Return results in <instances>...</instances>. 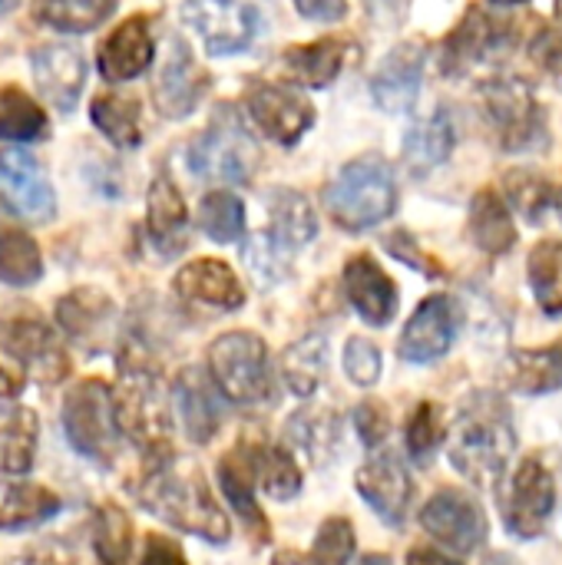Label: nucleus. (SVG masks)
Returning a JSON list of instances; mask_svg holds the SVG:
<instances>
[{"label": "nucleus", "instance_id": "nucleus-1", "mask_svg": "<svg viewBox=\"0 0 562 565\" xmlns=\"http://www.w3.org/2000/svg\"><path fill=\"white\" fill-rule=\"evenodd\" d=\"M136 497L152 516L205 543H229L232 536L229 516L222 513L205 477L192 463H182L176 457L156 460V467L136 487Z\"/></svg>", "mask_w": 562, "mask_h": 565}, {"label": "nucleus", "instance_id": "nucleus-17", "mask_svg": "<svg viewBox=\"0 0 562 565\" xmlns=\"http://www.w3.org/2000/svg\"><path fill=\"white\" fill-rule=\"evenodd\" d=\"M33 76L43 99L53 103L60 113H70L86 83V60L76 46L50 43L33 53Z\"/></svg>", "mask_w": 562, "mask_h": 565}, {"label": "nucleus", "instance_id": "nucleus-53", "mask_svg": "<svg viewBox=\"0 0 562 565\" xmlns=\"http://www.w3.org/2000/svg\"><path fill=\"white\" fill-rule=\"evenodd\" d=\"M298 13L308 20H321V23H335L348 13V0H295Z\"/></svg>", "mask_w": 562, "mask_h": 565}, {"label": "nucleus", "instance_id": "nucleus-23", "mask_svg": "<svg viewBox=\"0 0 562 565\" xmlns=\"http://www.w3.org/2000/svg\"><path fill=\"white\" fill-rule=\"evenodd\" d=\"M215 381L205 377L199 367H185L176 381V411L182 417V427L189 434V440L195 444H209L222 424V404L215 394Z\"/></svg>", "mask_w": 562, "mask_h": 565}, {"label": "nucleus", "instance_id": "nucleus-60", "mask_svg": "<svg viewBox=\"0 0 562 565\" xmlns=\"http://www.w3.org/2000/svg\"><path fill=\"white\" fill-rule=\"evenodd\" d=\"M17 7V0H0V13H7V10H13Z\"/></svg>", "mask_w": 562, "mask_h": 565}, {"label": "nucleus", "instance_id": "nucleus-34", "mask_svg": "<svg viewBox=\"0 0 562 565\" xmlns=\"http://www.w3.org/2000/svg\"><path fill=\"white\" fill-rule=\"evenodd\" d=\"M60 497L50 493L46 487H36V483H17L10 487V493L3 497V507H0V526L3 530H30L50 516L60 513Z\"/></svg>", "mask_w": 562, "mask_h": 565}, {"label": "nucleus", "instance_id": "nucleus-2", "mask_svg": "<svg viewBox=\"0 0 562 565\" xmlns=\"http://www.w3.org/2000/svg\"><path fill=\"white\" fill-rule=\"evenodd\" d=\"M513 454V427L497 397H477L474 407L460 414L450 434V463L474 487L490 490Z\"/></svg>", "mask_w": 562, "mask_h": 565}, {"label": "nucleus", "instance_id": "nucleus-55", "mask_svg": "<svg viewBox=\"0 0 562 565\" xmlns=\"http://www.w3.org/2000/svg\"><path fill=\"white\" fill-rule=\"evenodd\" d=\"M10 565H76V559H73V553L50 543V546H36V550L23 553L20 559H13Z\"/></svg>", "mask_w": 562, "mask_h": 565}, {"label": "nucleus", "instance_id": "nucleus-8", "mask_svg": "<svg viewBox=\"0 0 562 565\" xmlns=\"http://www.w3.org/2000/svg\"><path fill=\"white\" fill-rule=\"evenodd\" d=\"M189 166L202 179L248 182L258 166V146L245 132L238 116L232 109H222L205 129V136H199L189 149Z\"/></svg>", "mask_w": 562, "mask_h": 565}, {"label": "nucleus", "instance_id": "nucleus-10", "mask_svg": "<svg viewBox=\"0 0 562 565\" xmlns=\"http://www.w3.org/2000/svg\"><path fill=\"white\" fill-rule=\"evenodd\" d=\"M556 507V483L543 460H523L510 483V503H507V530L520 540H533L547 530Z\"/></svg>", "mask_w": 562, "mask_h": 565}, {"label": "nucleus", "instance_id": "nucleus-46", "mask_svg": "<svg viewBox=\"0 0 562 565\" xmlns=\"http://www.w3.org/2000/svg\"><path fill=\"white\" fill-rule=\"evenodd\" d=\"M291 437L315 463H321L338 447V420L331 414H305L291 420Z\"/></svg>", "mask_w": 562, "mask_h": 565}, {"label": "nucleus", "instance_id": "nucleus-38", "mask_svg": "<svg viewBox=\"0 0 562 565\" xmlns=\"http://www.w3.org/2000/svg\"><path fill=\"white\" fill-rule=\"evenodd\" d=\"M43 275V258L36 242L26 232L3 228L0 232V281L13 288H26L40 281Z\"/></svg>", "mask_w": 562, "mask_h": 565}, {"label": "nucleus", "instance_id": "nucleus-25", "mask_svg": "<svg viewBox=\"0 0 562 565\" xmlns=\"http://www.w3.org/2000/svg\"><path fill=\"white\" fill-rule=\"evenodd\" d=\"M219 483L222 493L229 497V503L235 507V513L245 520V526L255 533L258 543L268 540V523L255 503V457H252V444H238L235 450H229L219 460Z\"/></svg>", "mask_w": 562, "mask_h": 565}, {"label": "nucleus", "instance_id": "nucleus-20", "mask_svg": "<svg viewBox=\"0 0 562 565\" xmlns=\"http://www.w3.org/2000/svg\"><path fill=\"white\" fill-rule=\"evenodd\" d=\"M205 89H209L205 70L176 40L172 43V53H169L159 79H156V106H159V113L169 116V119H182V116H189L199 106V99H202Z\"/></svg>", "mask_w": 562, "mask_h": 565}, {"label": "nucleus", "instance_id": "nucleus-21", "mask_svg": "<svg viewBox=\"0 0 562 565\" xmlns=\"http://www.w3.org/2000/svg\"><path fill=\"white\" fill-rule=\"evenodd\" d=\"M503 40H507V26H500V20H490L480 7H470L457 23V30L444 40L441 66L444 73H464L474 63L487 60L490 50H497Z\"/></svg>", "mask_w": 562, "mask_h": 565}, {"label": "nucleus", "instance_id": "nucleus-15", "mask_svg": "<svg viewBox=\"0 0 562 565\" xmlns=\"http://www.w3.org/2000/svg\"><path fill=\"white\" fill-rule=\"evenodd\" d=\"M0 189L10 212H17L26 222H50L56 212L53 189L30 152L20 149L0 152Z\"/></svg>", "mask_w": 562, "mask_h": 565}, {"label": "nucleus", "instance_id": "nucleus-50", "mask_svg": "<svg viewBox=\"0 0 562 565\" xmlns=\"http://www.w3.org/2000/svg\"><path fill=\"white\" fill-rule=\"evenodd\" d=\"M354 430L361 434V440H364L368 447L384 444V437H388V430H391V414H388V407H384L381 401H364V404H358V411H354Z\"/></svg>", "mask_w": 562, "mask_h": 565}, {"label": "nucleus", "instance_id": "nucleus-24", "mask_svg": "<svg viewBox=\"0 0 562 565\" xmlns=\"http://www.w3.org/2000/svg\"><path fill=\"white\" fill-rule=\"evenodd\" d=\"M149 63H152V33L146 17H129L126 23H119L99 50V73L113 83L139 76Z\"/></svg>", "mask_w": 562, "mask_h": 565}, {"label": "nucleus", "instance_id": "nucleus-45", "mask_svg": "<svg viewBox=\"0 0 562 565\" xmlns=\"http://www.w3.org/2000/svg\"><path fill=\"white\" fill-rule=\"evenodd\" d=\"M441 440H444V417H441V407H437V404H417V411L411 414L407 430H404L407 454H411L417 463H431V457H434V450L441 447Z\"/></svg>", "mask_w": 562, "mask_h": 565}, {"label": "nucleus", "instance_id": "nucleus-12", "mask_svg": "<svg viewBox=\"0 0 562 565\" xmlns=\"http://www.w3.org/2000/svg\"><path fill=\"white\" fill-rule=\"evenodd\" d=\"M245 103L258 129L282 146H295L305 136V129L315 122L311 103L298 89L282 83H255Z\"/></svg>", "mask_w": 562, "mask_h": 565}, {"label": "nucleus", "instance_id": "nucleus-49", "mask_svg": "<svg viewBox=\"0 0 562 565\" xmlns=\"http://www.w3.org/2000/svg\"><path fill=\"white\" fill-rule=\"evenodd\" d=\"M344 371L358 387H371L381 377V351L368 338H351L344 348Z\"/></svg>", "mask_w": 562, "mask_h": 565}, {"label": "nucleus", "instance_id": "nucleus-54", "mask_svg": "<svg viewBox=\"0 0 562 565\" xmlns=\"http://www.w3.org/2000/svg\"><path fill=\"white\" fill-rule=\"evenodd\" d=\"M537 56H540V63H543L553 76H562V26L547 30V33L540 36Z\"/></svg>", "mask_w": 562, "mask_h": 565}, {"label": "nucleus", "instance_id": "nucleus-61", "mask_svg": "<svg viewBox=\"0 0 562 565\" xmlns=\"http://www.w3.org/2000/svg\"><path fill=\"white\" fill-rule=\"evenodd\" d=\"M556 23L562 26V0H556Z\"/></svg>", "mask_w": 562, "mask_h": 565}, {"label": "nucleus", "instance_id": "nucleus-13", "mask_svg": "<svg viewBox=\"0 0 562 565\" xmlns=\"http://www.w3.org/2000/svg\"><path fill=\"white\" fill-rule=\"evenodd\" d=\"M421 526L454 553H474L487 536V520L480 507L460 490H441L427 500Z\"/></svg>", "mask_w": 562, "mask_h": 565}, {"label": "nucleus", "instance_id": "nucleus-7", "mask_svg": "<svg viewBox=\"0 0 562 565\" xmlns=\"http://www.w3.org/2000/svg\"><path fill=\"white\" fill-rule=\"evenodd\" d=\"M0 348L17 364H23V371H30L40 384H56L70 371V361L43 315L23 301L7 305L0 311Z\"/></svg>", "mask_w": 562, "mask_h": 565}, {"label": "nucleus", "instance_id": "nucleus-18", "mask_svg": "<svg viewBox=\"0 0 562 565\" xmlns=\"http://www.w3.org/2000/svg\"><path fill=\"white\" fill-rule=\"evenodd\" d=\"M344 291L354 311L374 328H384L397 311V285L371 255H354L344 265Z\"/></svg>", "mask_w": 562, "mask_h": 565}, {"label": "nucleus", "instance_id": "nucleus-4", "mask_svg": "<svg viewBox=\"0 0 562 565\" xmlns=\"http://www.w3.org/2000/svg\"><path fill=\"white\" fill-rule=\"evenodd\" d=\"M63 430L76 454L96 463H113L119 454V420H116V397L113 391L86 377L70 387L63 401Z\"/></svg>", "mask_w": 562, "mask_h": 565}, {"label": "nucleus", "instance_id": "nucleus-47", "mask_svg": "<svg viewBox=\"0 0 562 565\" xmlns=\"http://www.w3.org/2000/svg\"><path fill=\"white\" fill-rule=\"evenodd\" d=\"M507 199H510L513 209H520V215H527L530 222H540L543 209L553 202V189L540 175L517 169V172L507 175Z\"/></svg>", "mask_w": 562, "mask_h": 565}, {"label": "nucleus", "instance_id": "nucleus-26", "mask_svg": "<svg viewBox=\"0 0 562 565\" xmlns=\"http://www.w3.org/2000/svg\"><path fill=\"white\" fill-rule=\"evenodd\" d=\"M454 142H457L454 119L447 109H437L417 126H411V132L404 136V159L414 172H431L441 162H447Z\"/></svg>", "mask_w": 562, "mask_h": 565}, {"label": "nucleus", "instance_id": "nucleus-42", "mask_svg": "<svg viewBox=\"0 0 562 565\" xmlns=\"http://www.w3.org/2000/svg\"><path fill=\"white\" fill-rule=\"evenodd\" d=\"M93 546L103 565H126L132 553V526L123 510L103 507L96 513V530H93Z\"/></svg>", "mask_w": 562, "mask_h": 565}, {"label": "nucleus", "instance_id": "nucleus-30", "mask_svg": "<svg viewBox=\"0 0 562 565\" xmlns=\"http://www.w3.org/2000/svg\"><path fill=\"white\" fill-rule=\"evenodd\" d=\"M268 209H272V235L288 252L301 248V245H308L315 238L318 222H315V212H311V205H308V199L301 192H291V189L272 192Z\"/></svg>", "mask_w": 562, "mask_h": 565}, {"label": "nucleus", "instance_id": "nucleus-39", "mask_svg": "<svg viewBox=\"0 0 562 565\" xmlns=\"http://www.w3.org/2000/svg\"><path fill=\"white\" fill-rule=\"evenodd\" d=\"M255 457V480L272 500H291L301 490V470L285 447H252Z\"/></svg>", "mask_w": 562, "mask_h": 565}, {"label": "nucleus", "instance_id": "nucleus-11", "mask_svg": "<svg viewBox=\"0 0 562 565\" xmlns=\"http://www.w3.org/2000/svg\"><path fill=\"white\" fill-rule=\"evenodd\" d=\"M484 109L500 132L507 149H523L540 132V106L527 83L513 76H497L484 83Z\"/></svg>", "mask_w": 562, "mask_h": 565}, {"label": "nucleus", "instance_id": "nucleus-35", "mask_svg": "<svg viewBox=\"0 0 562 565\" xmlns=\"http://www.w3.org/2000/svg\"><path fill=\"white\" fill-rule=\"evenodd\" d=\"M116 10V0H36L33 17L63 33H86Z\"/></svg>", "mask_w": 562, "mask_h": 565}, {"label": "nucleus", "instance_id": "nucleus-36", "mask_svg": "<svg viewBox=\"0 0 562 565\" xmlns=\"http://www.w3.org/2000/svg\"><path fill=\"white\" fill-rule=\"evenodd\" d=\"M96 129L123 146V149H132L139 146L142 132H139V103L132 96H116V93H106V96H96L93 109H89Z\"/></svg>", "mask_w": 562, "mask_h": 565}, {"label": "nucleus", "instance_id": "nucleus-33", "mask_svg": "<svg viewBox=\"0 0 562 565\" xmlns=\"http://www.w3.org/2000/svg\"><path fill=\"white\" fill-rule=\"evenodd\" d=\"M510 377L520 394H550L562 387V341L540 351H517Z\"/></svg>", "mask_w": 562, "mask_h": 565}, {"label": "nucleus", "instance_id": "nucleus-63", "mask_svg": "<svg viewBox=\"0 0 562 565\" xmlns=\"http://www.w3.org/2000/svg\"><path fill=\"white\" fill-rule=\"evenodd\" d=\"M497 3H523V0H497Z\"/></svg>", "mask_w": 562, "mask_h": 565}, {"label": "nucleus", "instance_id": "nucleus-32", "mask_svg": "<svg viewBox=\"0 0 562 565\" xmlns=\"http://www.w3.org/2000/svg\"><path fill=\"white\" fill-rule=\"evenodd\" d=\"M36 414L26 407H10L0 420V470L26 473L36 457Z\"/></svg>", "mask_w": 562, "mask_h": 565}, {"label": "nucleus", "instance_id": "nucleus-56", "mask_svg": "<svg viewBox=\"0 0 562 565\" xmlns=\"http://www.w3.org/2000/svg\"><path fill=\"white\" fill-rule=\"evenodd\" d=\"M407 565H460V563H454L450 556H444V553H437V550L417 546V550H411V553H407Z\"/></svg>", "mask_w": 562, "mask_h": 565}, {"label": "nucleus", "instance_id": "nucleus-44", "mask_svg": "<svg viewBox=\"0 0 562 565\" xmlns=\"http://www.w3.org/2000/svg\"><path fill=\"white\" fill-rule=\"evenodd\" d=\"M242 255H245V265H248V271L255 275V281L262 288H272V285L285 281V275H288V248L272 232L248 235Z\"/></svg>", "mask_w": 562, "mask_h": 565}, {"label": "nucleus", "instance_id": "nucleus-5", "mask_svg": "<svg viewBox=\"0 0 562 565\" xmlns=\"http://www.w3.org/2000/svg\"><path fill=\"white\" fill-rule=\"evenodd\" d=\"M123 384L116 397V420L119 430L149 457H169V411L159 391L156 374L146 364L126 361L119 364Z\"/></svg>", "mask_w": 562, "mask_h": 565}, {"label": "nucleus", "instance_id": "nucleus-3", "mask_svg": "<svg viewBox=\"0 0 562 565\" xmlns=\"http://www.w3.org/2000/svg\"><path fill=\"white\" fill-rule=\"evenodd\" d=\"M328 212L341 228L361 232L384 222L397 209V182L384 159L364 156L348 162L328 185Z\"/></svg>", "mask_w": 562, "mask_h": 565}, {"label": "nucleus", "instance_id": "nucleus-51", "mask_svg": "<svg viewBox=\"0 0 562 565\" xmlns=\"http://www.w3.org/2000/svg\"><path fill=\"white\" fill-rule=\"evenodd\" d=\"M139 565H189L182 550L166 540V536H146V550H142V563Z\"/></svg>", "mask_w": 562, "mask_h": 565}, {"label": "nucleus", "instance_id": "nucleus-52", "mask_svg": "<svg viewBox=\"0 0 562 565\" xmlns=\"http://www.w3.org/2000/svg\"><path fill=\"white\" fill-rule=\"evenodd\" d=\"M388 248H391V255H397V258H404L407 265H414V268L427 271L431 278H441V268H437L431 258H424V255L417 252V245H414L407 235H391V238H388Z\"/></svg>", "mask_w": 562, "mask_h": 565}, {"label": "nucleus", "instance_id": "nucleus-22", "mask_svg": "<svg viewBox=\"0 0 562 565\" xmlns=\"http://www.w3.org/2000/svg\"><path fill=\"white\" fill-rule=\"evenodd\" d=\"M176 291H179L185 301L209 305V308H219V311H235V308H242V301H245V291H242L235 271H232L225 262H219V258L189 262V265L176 275Z\"/></svg>", "mask_w": 562, "mask_h": 565}, {"label": "nucleus", "instance_id": "nucleus-19", "mask_svg": "<svg viewBox=\"0 0 562 565\" xmlns=\"http://www.w3.org/2000/svg\"><path fill=\"white\" fill-rule=\"evenodd\" d=\"M424 79V50L421 43H404L378 66L371 79V96L388 113H404L414 106Z\"/></svg>", "mask_w": 562, "mask_h": 565}, {"label": "nucleus", "instance_id": "nucleus-16", "mask_svg": "<svg viewBox=\"0 0 562 565\" xmlns=\"http://www.w3.org/2000/svg\"><path fill=\"white\" fill-rule=\"evenodd\" d=\"M358 493L391 526H401L411 507V477L394 454H381L358 470Z\"/></svg>", "mask_w": 562, "mask_h": 565}, {"label": "nucleus", "instance_id": "nucleus-59", "mask_svg": "<svg viewBox=\"0 0 562 565\" xmlns=\"http://www.w3.org/2000/svg\"><path fill=\"white\" fill-rule=\"evenodd\" d=\"M361 565H391V559L388 556H368Z\"/></svg>", "mask_w": 562, "mask_h": 565}, {"label": "nucleus", "instance_id": "nucleus-37", "mask_svg": "<svg viewBox=\"0 0 562 565\" xmlns=\"http://www.w3.org/2000/svg\"><path fill=\"white\" fill-rule=\"evenodd\" d=\"M109 315H113V305H109V298H106L103 291H96V288H76L73 295L60 298V305H56V321H60V328H63L70 338H76V341H83V338H89L93 331H99V324H103Z\"/></svg>", "mask_w": 562, "mask_h": 565}, {"label": "nucleus", "instance_id": "nucleus-29", "mask_svg": "<svg viewBox=\"0 0 562 565\" xmlns=\"http://www.w3.org/2000/svg\"><path fill=\"white\" fill-rule=\"evenodd\" d=\"M470 235L487 255H503L517 242L513 218L507 212V202L497 192H480L470 209Z\"/></svg>", "mask_w": 562, "mask_h": 565}, {"label": "nucleus", "instance_id": "nucleus-31", "mask_svg": "<svg viewBox=\"0 0 562 565\" xmlns=\"http://www.w3.org/2000/svg\"><path fill=\"white\" fill-rule=\"evenodd\" d=\"M325 371H328V338L325 334H311V338L291 344L282 358L285 384L298 397H311L318 391Z\"/></svg>", "mask_w": 562, "mask_h": 565}, {"label": "nucleus", "instance_id": "nucleus-27", "mask_svg": "<svg viewBox=\"0 0 562 565\" xmlns=\"http://www.w3.org/2000/svg\"><path fill=\"white\" fill-rule=\"evenodd\" d=\"M344 53H348L344 40L325 36V40H315V43H305V46H288L285 50V63H288V70L301 83L328 86L341 73V66H344Z\"/></svg>", "mask_w": 562, "mask_h": 565}, {"label": "nucleus", "instance_id": "nucleus-9", "mask_svg": "<svg viewBox=\"0 0 562 565\" xmlns=\"http://www.w3.org/2000/svg\"><path fill=\"white\" fill-rule=\"evenodd\" d=\"M182 17L212 53L248 50L262 26V13L252 0H185Z\"/></svg>", "mask_w": 562, "mask_h": 565}, {"label": "nucleus", "instance_id": "nucleus-14", "mask_svg": "<svg viewBox=\"0 0 562 565\" xmlns=\"http://www.w3.org/2000/svg\"><path fill=\"white\" fill-rule=\"evenodd\" d=\"M457 324H460V315L447 295H434V298L421 301V308L411 315V321L397 341L401 358L411 364L441 361L457 338Z\"/></svg>", "mask_w": 562, "mask_h": 565}, {"label": "nucleus", "instance_id": "nucleus-28", "mask_svg": "<svg viewBox=\"0 0 562 565\" xmlns=\"http://www.w3.org/2000/svg\"><path fill=\"white\" fill-rule=\"evenodd\" d=\"M146 222H149V235L156 245L176 252V245L182 242V232H185V222H189V212H185V202L179 195V189L159 175L149 189V212H146Z\"/></svg>", "mask_w": 562, "mask_h": 565}, {"label": "nucleus", "instance_id": "nucleus-48", "mask_svg": "<svg viewBox=\"0 0 562 565\" xmlns=\"http://www.w3.org/2000/svg\"><path fill=\"white\" fill-rule=\"evenodd\" d=\"M354 556V526L341 516H331L315 540V559L321 565H348Z\"/></svg>", "mask_w": 562, "mask_h": 565}, {"label": "nucleus", "instance_id": "nucleus-62", "mask_svg": "<svg viewBox=\"0 0 562 565\" xmlns=\"http://www.w3.org/2000/svg\"><path fill=\"white\" fill-rule=\"evenodd\" d=\"M556 209H560V215H562V189H560V195H556Z\"/></svg>", "mask_w": 562, "mask_h": 565}, {"label": "nucleus", "instance_id": "nucleus-41", "mask_svg": "<svg viewBox=\"0 0 562 565\" xmlns=\"http://www.w3.org/2000/svg\"><path fill=\"white\" fill-rule=\"evenodd\" d=\"M46 132V116L43 109L17 86L0 89V139L26 142L40 139Z\"/></svg>", "mask_w": 562, "mask_h": 565}, {"label": "nucleus", "instance_id": "nucleus-40", "mask_svg": "<svg viewBox=\"0 0 562 565\" xmlns=\"http://www.w3.org/2000/svg\"><path fill=\"white\" fill-rule=\"evenodd\" d=\"M530 288L540 308L553 318L562 315V242H540L530 255Z\"/></svg>", "mask_w": 562, "mask_h": 565}, {"label": "nucleus", "instance_id": "nucleus-57", "mask_svg": "<svg viewBox=\"0 0 562 565\" xmlns=\"http://www.w3.org/2000/svg\"><path fill=\"white\" fill-rule=\"evenodd\" d=\"M272 565H321L315 556H305V553H295V550H282L275 553Z\"/></svg>", "mask_w": 562, "mask_h": 565}, {"label": "nucleus", "instance_id": "nucleus-6", "mask_svg": "<svg viewBox=\"0 0 562 565\" xmlns=\"http://www.w3.org/2000/svg\"><path fill=\"white\" fill-rule=\"evenodd\" d=\"M209 374L215 387L232 404H262L272 397V364L268 348L258 334L232 331L212 341L209 348Z\"/></svg>", "mask_w": 562, "mask_h": 565}, {"label": "nucleus", "instance_id": "nucleus-43", "mask_svg": "<svg viewBox=\"0 0 562 565\" xmlns=\"http://www.w3.org/2000/svg\"><path fill=\"white\" fill-rule=\"evenodd\" d=\"M199 225L212 242H235L245 228V209L232 192H209L199 205Z\"/></svg>", "mask_w": 562, "mask_h": 565}, {"label": "nucleus", "instance_id": "nucleus-58", "mask_svg": "<svg viewBox=\"0 0 562 565\" xmlns=\"http://www.w3.org/2000/svg\"><path fill=\"white\" fill-rule=\"evenodd\" d=\"M20 391V381H13L3 367H0V397H10V394H17Z\"/></svg>", "mask_w": 562, "mask_h": 565}]
</instances>
